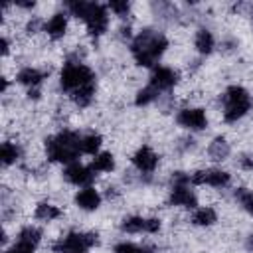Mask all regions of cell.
<instances>
[{"instance_id":"cell-1","label":"cell","mask_w":253,"mask_h":253,"mask_svg":"<svg viewBox=\"0 0 253 253\" xmlns=\"http://www.w3.org/2000/svg\"><path fill=\"white\" fill-rule=\"evenodd\" d=\"M166 47H168L166 36L162 32H158V30H152V28L142 30L132 40V43H130L132 57L142 67H152L162 57V53L166 51Z\"/></svg>"},{"instance_id":"cell-18","label":"cell","mask_w":253,"mask_h":253,"mask_svg":"<svg viewBox=\"0 0 253 253\" xmlns=\"http://www.w3.org/2000/svg\"><path fill=\"white\" fill-rule=\"evenodd\" d=\"M229 150H231V148H229V142H227L223 136L213 138V140L210 142V148H208L211 160H225V158L229 156Z\"/></svg>"},{"instance_id":"cell-32","label":"cell","mask_w":253,"mask_h":253,"mask_svg":"<svg viewBox=\"0 0 253 253\" xmlns=\"http://www.w3.org/2000/svg\"><path fill=\"white\" fill-rule=\"evenodd\" d=\"M40 24H42V22H40L38 18H34V20H30V22H28V26H26V30H28V34H36V32H38V28H40Z\"/></svg>"},{"instance_id":"cell-19","label":"cell","mask_w":253,"mask_h":253,"mask_svg":"<svg viewBox=\"0 0 253 253\" xmlns=\"http://www.w3.org/2000/svg\"><path fill=\"white\" fill-rule=\"evenodd\" d=\"M113 168H115V156L111 152H99L91 162L93 172H111Z\"/></svg>"},{"instance_id":"cell-17","label":"cell","mask_w":253,"mask_h":253,"mask_svg":"<svg viewBox=\"0 0 253 253\" xmlns=\"http://www.w3.org/2000/svg\"><path fill=\"white\" fill-rule=\"evenodd\" d=\"M194 45L200 53H211L213 47H215V40H213V34L206 28L198 30L196 32V38H194Z\"/></svg>"},{"instance_id":"cell-9","label":"cell","mask_w":253,"mask_h":253,"mask_svg":"<svg viewBox=\"0 0 253 253\" xmlns=\"http://www.w3.org/2000/svg\"><path fill=\"white\" fill-rule=\"evenodd\" d=\"M178 125H182L184 128H190V130H204L208 126V117L204 113V109H182L176 117Z\"/></svg>"},{"instance_id":"cell-25","label":"cell","mask_w":253,"mask_h":253,"mask_svg":"<svg viewBox=\"0 0 253 253\" xmlns=\"http://www.w3.org/2000/svg\"><path fill=\"white\" fill-rule=\"evenodd\" d=\"M156 99H158V91H156L152 85H146L144 89H140V91L136 93L134 103H136L138 107H144V105H148V103H152V101H156Z\"/></svg>"},{"instance_id":"cell-12","label":"cell","mask_w":253,"mask_h":253,"mask_svg":"<svg viewBox=\"0 0 253 253\" xmlns=\"http://www.w3.org/2000/svg\"><path fill=\"white\" fill-rule=\"evenodd\" d=\"M132 164L138 172L142 174H150L156 170L158 166V154L150 148V146H140L134 154H132Z\"/></svg>"},{"instance_id":"cell-24","label":"cell","mask_w":253,"mask_h":253,"mask_svg":"<svg viewBox=\"0 0 253 253\" xmlns=\"http://www.w3.org/2000/svg\"><path fill=\"white\" fill-rule=\"evenodd\" d=\"M101 136L95 132H89L85 136H81V154H95L101 148Z\"/></svg>"},{"instance_id":"cell-22","label":"cell","mask_w":253,"mask_h":253,"mask_svg":"<svg viewBox=\"0 0 253 253\" xmlns=\"http://www.w3.org/2000/svg\"><path fill=\"white\" fill-rule=\"evenodd\" d=\"M217 221V213L211 208H198L192 215V223L196 225H211Z\"/></svg>"},{"instance_id":"cell-7","label":"cell","mask_w":253,"mask_h":253,"mask_svg":"<svg viewBox=\"0 0 253 253\" xmlns=\"http://www.w3.org/2000/svg\"><path fill=\"white\" fill-rule=\"evenodd\" d=\"M231 182V176L225 170L219 168H208V170H198L192 174V184H208L213 188H225Z\"/></svg>"},{"instance_id":"cell-31","label":"cell","mask_w":253,"mask_h":253,"mask_svg":"<svg viewBox=\"0 0 253 253\" xmlns=\"http://www.w3.org/2000/svg\"><path fill=\"white\" fill-rule=\"evenodd\" d=\"M239 166L243 170H253V154H243L239 158Z\"/></svg>"},{"instance_id":"cell-6","label":"cell","mask_w":253,"mask_h":253,"mask_svg":"<svg viewBox=\"0 0 253 253\" xmlns=\"http://www.w3.org/2000/svg\"><path fill=\"white\" fill-rule=\"evenodd\" d=\"M99 243L97 233H83V231H71L65 237H61L55 245L53 251L57 253H85L93 245Z\"/></svg>"},{"instance_id":"cell-4","label":"cell","mask_w":253,"mask_h":253,"mask_svg":"<svg viewBox=\"0 0 253 253\" xmlns=\"http://www.w3.org/2000/svg\"><path fill=\"white\" fill-rule=\"evenodd\" d=\"M251 109V95L241 85H231L223 93V119L227 123H235L247 115Z\"/></svg>"},{"instance_id":"cell-34","label":"cell","mask_w":253,"mask_h":253,"mask_svg":"<svg viewBox=\"0 0 253 253\" xmlns=\"http://www.w3.org/2000/svg\"><path fill=\"white\" fill-rule=\"evenodd\" d=\"M6 89H8V79L2 77V91H6Z\"/></svg>"},{"instance_id":"cell-29","label":"cell","mask_w":253,"mask_h":253,"mask_svg":"<svg viewBox=\"0 0 253 253\" xmlns=\"http://www.w3.org/2000/svg\"><path fill=\"white\" fill-rule=\"evenodd\" d=\"M109 8H111L117 16L125 18V16L128 14V10H130V4H128L126 0H111V2H109Z\"/></svg>"},{"instance_id":"cell-23","label":"cell","mask_w":253,"mask_h":253,"mask_svg":"<svg viewBox=\"0 0 253 253\" xmlns=\"http://www.w3.org/2000/svg\"><path fill=\"white\" fill-rule=\"evenodd\" d=\"M20 154H22V150H20L18 144H14V142H10V140H6V142L2 144L0 156H2V164H4V166L14 164V162L20 158Z\"/></svg>"},{"instance_id":"cell-20","label":"cell","mask_w":253,"mask_h":253,"mask_svg":"<svg viewBox=\"0 0 253 253\" xmlns=\"http://www.w3.org/2000/svg\"><path fill=\"white\" fill-rule=\"evenodd\" d=\"M61 215V210L53 204H47V202H42L36 206V217L42 219V221H51V219H57Z\"/></svg>"},{"instance_id":"cell-30","label":"cell","mask_w":253,"mask_h":253,"mask_svg":"<svg viewBox=\"0 0 253 253\" xmlns=\"http://www.w3.org/2000/svg\"><path fill=\"white\" fill-rule=\"evenodd\" d=\"M192 182V176L186 172H174L172 174V184L174 186H188Z\"/></svg>"},{"instance_id":"cell-3","label":"cell","mask_w":253,"mask_h":253,"mask_svg":"<svg viewBox=\"0 0 253 253\" xmlns=\"http://www.w3.org/2000/svg\"><path fill=\"white\" fill-rule=\"evenodd\" d=\"M45 154L53 162L73 164L81 154V136L73 130H61L55 136L45 138Z\"/></svg>"},{"instance_id":"cell-15","label":"cell","mask_w":253,"mask_h":253,"mask_svg":"<svg viewBox=\"0 0 253 253\" xmlns=\"http://www.w3.org/2000/svg\"><path fill=\"white\" fill-rule=\"evenodd\" d=\"M43 28H45V32H47L49 38L59 40V38L65 36V30H67V16H65L63 12H57V14H53V16L45 22Z\"/></svg>"},{"instance_id":"cell-26","label":"cell","mask_w":253,"mask_h":253,"mask_svg":"<svg viewBox=\"0 0 253 253\" xmlns=\"http://www.w3.org/2000/svg\"><path fill=\"white\" fill-rule=\"evenodd\" d=\"M235 200L243 206L245 211H249L253 215V192L247 190V188H237L235 190Z\"/></svg>"},{"instance_id":"cell-2","label":"cell","mask_w":253,"mask_h":253,"mask_svg":"<svg viewBox=\"0 0 253 253\" xmlns=\"http://www.w3.org/2000/svg\"><path fill=\"white\" fill-rule=\"evenodd\" d=\"M65 6H67V10L75 18H81L85 22L87 32L93 38H99V36H103L107 32V28H109V14H107V8L103 4L75 0V2H65Z\"/></svg>"},{"instance_id":"cell-27","label":"cell","mask_w":253,"mask_h":253,"mask_svg":"<svg viewBox=\"0 0 253 253\" xmlns=\"http://www.w3.org/2000/svg\"><path fill=\"white\" fill-rule=\"evenodd\" d=\"M115 253H154V249L152 247H142V245H136V243H130V241H123V243L115 245Z\"/></svg>"},{"instance_id":"cell-14","label":"cell","mask_w":253,"mask_h":253,"mask_svg":"<svg viewBox=\"0 0 253 253\" xmlns=\"http://www.w3.org/2000/svg\"><path fill=\"white\" fill-rule=\"evenodd\" d=\"M75 204H77V208H81L85 211H93V210H97L101 206V194L95 188L87 186V188H83V190L77 192Z\"/></svg>"},{"instance_id":"cell-10","label":"cell","mask_w":253,"mask_h":253,"mask_svg":"<svg viewBox=\"0 0 253 253\" xmlns=\"http://www.w3.org/2000/svg\"><path fill=\"white\" fill-rule=\"evenodd\" d=\"M176 83H178V71H174L172 67L160 65V67H156V69L152 71V75H150V83H148V85H152V87L160 93V91H168V89H172Z\"/></svg>"},{"instance_id":"cell-11","label":"cell","mask_w":253,"mask_h":253,"mask_svg":"<svg viewBox=\"0 0 253 253\" xmlns=\"http://www.w3.org/2000/svg\"><path fill=\"white\" fill-rule=\"evenodd\" d=\"M63 178L69 182V184H73V186H89L93 180H95V174H93V170L91 168H87V166H83V164H79V162H73V164H69L65 170H63Z\"/></svg>"},{"instance_id":"cell-21","label":"cell","mask_w":253,"mask_h":253,"mask_svg":"<svg viewBox=\"0 0 253 253\" xmlns=\"http://www.w3.org/2000/svg\"><path fill=\"white\" fill-rule=\"evenodd\" d=\"M93 95H95V83L85 85V87L73 91V93H71V101H73L75 105H79V107H87V105L93 101Z\"/></svg>"},{"instance_id":"cell-16","label":"cell","mask_w":253,"mask_h":253,"mask_svg":"<svg viewBox=\"0 0 253 253\" xmlns=\"http://www.w3.org/2000/svg\"><path fill=\"white\" fill-rule=\"evenodd\" d=\"M43 77H45V73L40 71V69H36V67H24V69H20L18 75H16L18 83H22V85H26V87H30V89H36V87L43 81Z\"/></svg>"},{"instance_id":"cell-5","label":"cell","mask_w":253,"mask_h":253,"mask_svg":"<svg viewBox=\"0 0 253 253\" xmlns=\"http://www.w3.org/2000/svg\"><path fill=\"white\" fill-rule=\"evenodd\" d=\"M93 79H95V75H93L91 67H87L85 63H79V61H69L61 69L59 85H61L63 91L73 93V91H77V89H81L85 85L95 83Z\"/></svg>"},{"instance_id":"cell-13","label":"cell","mask_w":253,"mask_h":253,"mask_svg":"<svg viewBox=\"0 0 253 253\" xmlns=\"http://www.w3.org/2000/svg\"><path fill=\"white\" fill-rule=\"evenodd\" d=\"M168 202L172 206H180V208H196L198 206V200H196V194L188 188V186H172V192H170V198Z\"/></svg>"},{"instance_id":"cell-8","label":"cell","mask_w":253,"mask_h":253,"mask_svg":"<svg viewBox=\"0 0 253 253\" xmlns=\"http://www.w3.org/2000/svg\"><path fill=\"white\" fill-rule=\"evenodd\" d=\"M121 229L126 231V233H140V231H146V233H156L160 229V219L156 217H140V215H130V217H125L123 223H121Z\"/></svg>"},{"instance_id":"cell-33","label":"cell","mask_w":253,"mask_h":253,"mask_svg":"<svg viewBox=\"0 0 253 253\" xmlns=\"http://www.w3.org/2000/svg\"><path fill=\"white\" fill-rule=\"evenodd\" d=\"M0 45H2V55H6V53H8V49H10V47H8V45H10V43H8V40H6V38H2V40H0Z\"/></svg>"},{"instance_id":"cell-35","label":"cell","mask_w":253,"mask_h":253,"mask_svg":"<svg viewBox=\"0 0 253 253\" xmlns=\"http://www.w3.org/2000/svg\"><path fill=\"white\" fill-rule=\"evenodd\" d=\"M247 247H249V249H253V235L249 237V241H247Z\"/></svg>"},{"instance_id":"cell-28","label":"cell","mask_w":253,"mask_h":253,"mask_svg":"<svg viewBox=\"0 0 253 253\" xmlns=\"http://www.w3.org/2000/svg\"><path fill=\"white\" fill-rule=\"evenodd\" d=\"M36 245L30 243V241H24V239H18L10 249H6L4 253H34Z\"/></svg>"}]
</instances>
